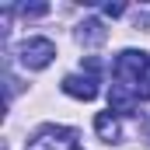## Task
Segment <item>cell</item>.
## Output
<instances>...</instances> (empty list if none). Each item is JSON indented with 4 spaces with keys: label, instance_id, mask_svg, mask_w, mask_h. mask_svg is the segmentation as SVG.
I'll return each mask as SVG.
<instances>
[{
    "label": "cell",
    "instance_id": "obj_2",
    "mask_svg": "<svg viewBox=\"0 0 150 150\" xmlns=\"http://www.w3.org/2000/svg\"><path fill=\"white\" fill-rule=\"evenodd\" d=\"M147 67H150V59L140 49H122L115 56V77H119V84L136 87L140 80H147Z\"/></svg>",
    "mask_w": 150,
    "mask_h": 150
},
{
    "label": "cell",
    "instance_id": "obj_5",
    "mask_svg": "<svg viewBox=\"0 0 150 150\" xmlns=\"http://www.w3.org/2000/svg\"><path fill=\"white\" fill-rule=\"evenodd\" d=\"M136 91L129 87V84H112V91H108V112H122V115H133L136 112Z\"/></svg>",
    "mask_w": 150,
    "mask_h": 150
},
{
    "label": "cell",
    "instance_id": "obj_6",
    "mask_svg": "<svg viewBox=\"0 0 150 150\" xmlns=\"http://www.w3.org/2000/svg\"><path fill=\"white\" fill-rule=\"evenodd\" d=\"M94 133H98L105 143H122V126H119L115 112H98L94 115Z\"/></svg>",
    "mask_w": 150,
    "mask_h": 150
},
{
    "label": "cell",
    "instance_id": "obj_4",
    "mask_svg": "<svg viewBox=\"0 0 150 150\" xmlns=\"http://www.w3.org/2000/svg\"><path fill=\"white\" fill-rule=\"evenodd\" d=\"M63 91H67L70 98H80V101H94V98H98V77L70 74V77H63Z\"/></svg>",
    "mask_w": 150,
    "mask_h": 150
},
{
    "label": "cell",
    "instance_id": "obj_7",
    "mask_svg": "<svg viewBox=\"0 0 150 150\" xmlns=\"http://www.w3.org/2000/svg\"><path fill=\"white\" fill-rule=\"evenodd\" d=\"M105 38H108V32H105V25L98 18H87V21L77 25V42L80 45H101Z\"/></svg>",
    "mask_w": 150,
    "mask_h": 150
},
{
    "label": "cell",
    "instance_id": "obj_8",
    "mask_svg": "<svg viewBox=\"0 0 150 150\" xmlns=\"http://www.w3.org/2000/svg\"><path fill=\"white\" fill-rule=\"evenodd\" d=\"M21 14L25 18H42V14H49V4H25Z\"/></svg>",
    "mask_w": 150,
    "mask_h": 150
},
{
    "label": "cell",
    "instance_id": "obj_3",
    "mask_svg": "<svg viewBox=\"0 0 150 150\" xmlns=\"http://www.w3.org/2000/svg\"><path fill=\"white\" fill-rule=\"evenodd\" d=\"M18 56L28 70H45L56 59V45H52V38H28V42H21Z\"/></svg>",
    "mask_w": 150,
    "mask_h": 150
},
{
    "label": "cell",
    "instance_id": "obj_11",
    "mask_svg": "<svg viewBox=\"0 0 150 150\" xmlns=\"http://www.w3.org/2000/svg\"><path fill=\"white\" fill-rule=\"evenodd\" d=\"M136 28H143V32H150V14L143 11V14H136Z\"/></svg>",
    "mask_w": 150,
    "mask_h": 150
},
{
    "label": "cell",
    "instance_id": "obj_1",
    "mask_svg": "<svg viewBox=\"0 0 150 150\" xmlns=\"http://www.w3.org/2000/svg\"><path fill=\"white\" fill-rule=\"evenodd\" d=\"M25 150H80V136L70 126H42Z\"/></svg>",
    "mask_w": 150,
    "mask_h": 150
},
{
    "label": "cell",
    "instance_id": "obj_10",
    "mask_svg": "<svg viewBox=\"0 0 150 150\" xmlns=\"http://www.w3.org/2000/svg\"><path fill=\"white\" fill-rule=\"evenodd\" d=\"M133 91H136V98H140V101H150V80H140Z\"/></svg>",
    "mask_w": 150,
    "mask_h": 150
},
{
    "label": "cell",
    "instance_id": "obj_9",
    "mask_svg": "<svg viewBox=\"0 0 150 150\" xmlns=\"http://www.w3.org/2000/svg\"><path fill=\"white\" fill-rule=\"evenodd\" d=\"M101 11H105V18H119V14H126V4H105Z\"/></svg>",
    "mask_w": 150,
    "mask_h": 150
}]
</instances>
